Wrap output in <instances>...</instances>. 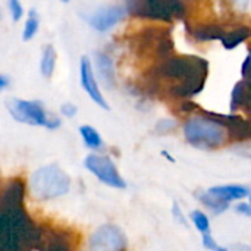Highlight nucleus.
Returning a JSON list of instances; mask_svg holds the SVG:
<instances>
[{
    "mask_svg": "<svg viewBox=\"0 0 251 251\" xmlns=\"http://www.w3.org/2000/svg\"><path fill=\"white\" fill-rule=\"evenodd\" d=\"M41 229L25 207L0 209V251H37Z\"/></svg>",
    "mask_w": 251,
    "mask_h": 251,
    "instance_id": "f257e3e1",
    "label": "nucleus"
},
{
    "mask_svg": "<svg viewBox=\"0 0 251 251\" xmlns=\"http://www.w3.org/2000/svg\"><path fill=\"white\" fill-rule=\"evenodd\" d=\"M209 63L206 59L199 56H166L150 72V90L162 79H169L172 84L194 78L207 76ZM171 84V85H172Z\"/></svg>",
    "mask_w": 251,
    "mask_h": 251,
    "instance_id": "f03ea898",
    "label": "nucleus"
},
{
    "mask_svg": "<svg viewBox=\"0 0 251 251\" xmlns=\"http://www.w3.org/2000/svg\"><path fill=\"white\" fill-rule=\"evenodd\" d=\"M185 140L197 149H219L228 140L226 128L209 115V112H201V115L191 116L184 125Z\"/></svg>",
    "mask_w": 251,
    "mask_h": 251,
    "instance_id": "7ed1b4c3",
    "label": "nucleus"
},
{
    "mask_svg": "<svg viewBox=\"0 0 251 251\" xmlns=\"http://www.w3.org/2000/svg\"><path fill=\"white\" fill-rule=\"evenodd\" d=\"M125 10L137 18L174 22L185 19L187 4L184 0H125Z\"/></svg>",
    "mask_w": 251,
    "mask_h": 251,
    "instance_id": "20e7f679",
    "label": "nucleus"
},
{
    "mask_svg": "<svg viewBox=\"0 0 251 251\" xmlns=\"http://www.w3.org/2000/svg\"><path fill=\"white\" fill-rule=\"evenodd\" d=\"M71 188L69 176L56 165L37 169L29 178V191L37 200H53L65 196Z\"/></svg>",
    "mask_w": 251,
    "mask_h": 251,
    "instance_id": "39448f33",
    "label": "nucleus"
},
{
    "mask_svg": "<svg viewBox=\"0 0 251 251\" xmlns=\"http://www.w3.org/2000/svg\"><path fill=\"white\" fill-rule=\"evenodd\" d=\"M6 107L15 121L34 126H46L50 116L43 107V104L35 100L9 99Z\"/></svg>",
    "mask_w": 251,
    "mask_h": 251,
    "instance_id": "423d86ee",
    "label": "nucleus"
},
{
    "mask_svg": "<svg viewBox=\"0 0 251 251\" xmlns=\"http://www.w3.org/2000/svg\"><path fill=\"white\" fill-rule=\"evenodd\" d=\"M84 165L103 184L113 187V188H119V190L126 188V182L119 175V172H118L115 163L110 160V157L101 156V154H90L85 157Z\"/></svg>",
    "mask_w": 251,
    "mask_h": 251,
    "instance_id": "0eeeda50",
    "label": "nucleus"
},
{
    "mask_svg": "<svg viewBox=\"0 0 251 251\" xmlns=\"http://www.w3.org/2000/svg\"><path fill=\"white\" fill-rule=\"evenodd\" d=\"M126 238L124 232L113 225H103L97 228L87 243L88 251H124Z\"/></svg>",
    "mask_w": 251,
    "mask_h": 251,
    "instance_id": "6e6552de",
    "label": "nucleus"
},
{
    "mask_svg": "<svg viewBox=\"0 0 251 251\" xmlns=\"http://www.w3.org/2000/svg\"><path fill=\"white\" fill-rule=\"evenodd\" d=\"M79 76H81V85H82L84 91L88 94V97L101 109L109 110L107 101L104 100L103 94L99 90V85H97V81L94 76V71H93V65L90 62V59L85 56L81 59V63H79Z\"/></svg>",
    "mask_w": 251,
    "mask_h": 251,
    "instance_id": "1a4fd4ad",
    "label": "nucleus"
},
{
    "mask_svg": "<svg viewBox=\"0 0 251 251\" xmlns=\"http://www.w3.org/2000/svg\"><path fill=\"white\" fill-rule=\"evenodd\" d=\"M125 16V9L122 6H104L88 16V24L99 32H106L115 26Z\"/></svg>",
    "mask_w": 251,
    "mask_h": 251,
    "instance_id": "9d476101",
    "label": "nucleus"
},
{
    "mask_svg": "<svg viewBox=\"0 0 251 251\" xmlns=\"http://www.w3.org/2000/svg\"><path fill=\"white\" fill-rule=\"evenodd\" d=\"M37 251H74L72 235L68 231H41V240Z\"/></svg>",
    "mask_w": 251,
    "mask_h": 251,
    "instance_id": "9b49d317",
    "label": "nucleus"
},
{
    "mask_svg": "<svg viewBox=\"0 0 251 251\" xmlns=\"http://www.w3.org/2000/svg\"><path fill=\"white\" fill-rule=\"evenodd\" d=\"M25 188V182L19 178L7 181V184L0 191V209L24 207Z\"/></svg>",
    "mask_w": 251,
    "mask_h": 251,
    "instance_id": "f8f14e48",
    "label": "nucleus"
},
{
    "mask_svg": "<svg viewBox=\"0 0 251 251\" xmlns=\"http://www.w3.org/2000/svg\"><path fill=\"white\" fill-rule=\"evenodd\" d=\"M226 29L222 24H200L190 29V34L194 40L204 43V41H215L221 40Z\"/></svg>",
    "mask_w": 251,
    "mask_h": 251,
    "instance_id": "ddd939ff",
    "label": "nucleus"
},
{
    "mask_svg": "<svg viewBox=\"0 0 251 251\" xmlns=\"http://www.w3.org/2000/svg\"><path fill=\"white\" fill-rule=\"evenodd\" d=\"M96 68H97L99 78L101 79V82L107 88L113 87L115 85V66H113L112 57L104 51L96 53Z\"/></svg>",
    "mask_w": 251,
    "mask_h": 251,
    "instance_id": "4468645a",
    "label": "nucleus"
},
{
    "mask_svg": "<svg viewBox=\"0 0 251 251\" xmlns=\"http://www.w3.org/2000/svg\"><path fill=\"white\" fill-rule=\"evenodd\" d=\"M207 191L225 201L243 200L250 196V188L244 185H219V187H212Z\"/></svg>",
    "mask_w": 251,
    "mask_h": 251,
    "instance_id": "2eb2a0df",
    "label": "nucleus"
},
{
    "mask_svg": "<svg viewBox=\"0 0 251 251\" xmlns=\"http://www.w3.org/2000/svg\"><path fill=\"white\" fill-rule=\"evenodd\" d=\"M250 104V82L249 79H241L235 84L231 97V110L237 112Z\"/></svg>",
    "mask_w": 251,
    "mask_h": 251,
    "instance_id": "dca6fc26",
    "label": "nucleus"
},
{
    "mask_svg": "<svg viewBox=\"0 0 251 251\" xmlns=\"http://www.w3.org/2000/svg\"><path fill=\"white\" fill-rule=\"evenodd\" d=\"M249 37H250V28L247 25H240L237 28L226 31L224 34V37L221 38V41L226 50H232L237 46H240L241 43H244Z\"/></svg>",
    "mask_w": 251,
    "mask_h": 251,
    "instance_id": "f3484780",
    "label": "nucleus"
},
{
    "mask_svg": "<svg viewBox=\"0 0 251 251\" xmlns=\"http://www.w3.org/2000/svg\"><path fill=\"white\" fill-rule=\"evenodd\" d=\"M197 199L212 212V213H215V215H222L225 210H228V207H229V201H225V200H222V199H219V197H216V196H213L212 193H209V191H201V193H199L197 194Z\"/></svg>",
    "mask_w": 251,
    "mask_h": 251,
    "instance_id": "a211bd4d",
    "label": "nucleus"
},
{
    "mask_svg": "<svg viewBox=\"0 0 251 251\" xmlns=\"http://www.w3.org/2000/svg\"><path fill=\"white\" fill-rule=\"evenodd\" d=\"M79 134L82 137L84 144L91 149V150H100L103 149V140L100 137V134L90 125H82L79 128Z\"/></svg>",
    "mask_w": 251,
    "mask_h": 251,
    "instance_id": "6ab92c4d",
    "label": "nucleus"
},
{
    "mask_svg": "<svg viewBox=\"0 0 251 251\" xmlns=\"http://www.w3.org/2000/svg\"><path fill=\"white\" fill-rule=\"evenodd\" d=\"M54 66H56V51L51 46H46L40 62V71L43 76L50 78L54 72Z\"/></svg>",
    "mask_w": 251,
    "mask_h": 251,
    "instance_id": "aec40b11",
    "label": "nucleus"
},
{
    "mask_svg": "<svg viewBox=\"0 0 251 251\" xmlns=\"http://www.w3.org/2000/svg\"><path fill=\"white\" fill-rule=\"evenodd\" d=\"M38 28H40V18H38L37 12H35L34 9H31V10L28 12V19H26V22H25V25H24L22 40H24V41L31 40V38L37 34Z\"/></svg>",
    "mask_w": 251,
    "mask_h": 251,
    "instance_id": "412c9836",
    "label": "nucleus"
},
{
    "mask_svg": "<svg viewBox=\"0 0 251 251\" xmlns=\"http://www.w3.org/2000/svg\"><path fill=\"white\" fill-rule=\"evenodd\" d=\"M191 221L194 222L196 228H197L201 234L210 232V222H209V218H207L201 210H194V212L191 213Z\"/></svg>",
    "mask_w": 251,
    "mask_h": 251,
    "instance_id": "4be33fe9",
    "label": "nucleus"
},
{
    "mask_svg": "<svg viewBox=\"0 0 251 251\" xmlns=\"http://www.w3.org/2000/svg\"><path fill=\"white\" fill-rule=\"evenodd\" d=\"M9 9H10V15H12V19L13 22H18L22 19L24 16V7L21 4L19 0H9Z\"/></svg>",
    "mask_w": 251,
    "mask_h": 251,
    "instance_id": "5701e85b",
    "label": "nucleus"
},
{
    "mask_svg": "<svg viewBox=\"0 0 251 251\" xmlns=\"http://www.w3.org/2000/svg\"><path fill=\"white\" fill-rule=\"evenodd\" d=\"M176 128V121L174 119H162L157 122L156 125V131L160 132V134H166V132H171Z\"/></svg>",
    "mask_w": 251,
    "mask_h": 251,
    "instance_id": "b1692460",
    "label": "nucleus"
},
{
    "mask_svg": "<svg viewBox=\"0 0 251 251\" xmlns=\"http://www.w3.org/2000/svg\"><path fill=\"white\" fill-rule=\"evenodd\" d=\"M201 235H203V247L207 249V250H216L218 244H216L215 238L212 237V234L210 232H206V234H201Z\"/></svg>",
    "mask_w": 251,
    "mask_h": 251,
    "instance_id": "393cba45",
    "label": "nucleus"
},
{
    "mask_svg": "<svg viewBox=\"0 0 251 251\" xmlns=\"http://www.w3.org/2000/svg\"><path fill=\"white\" fill-rule=\"evenodd\" d=\"M60 112H62V115L65 118H72V116L76 115V106L72 104V103H65V104H62Z\"/></svg>",
    "mask_w": 251,
    "mask_h": 251,
    "instance_id": "a878e982",
    "label": "nucleus"
},
{
    "mask_svg": "<svg viewBox=\"0 0 251 251\" xmlns=\"http://www.w3.org/2000/svg\"><path fill=\"white\" fill-rule=\"evenodd\" d=\"M59 126H60V119L57 116H54V115H50L49 116V121L46 124V128L47 129H56Z\"/></svg>",
    "mask_w": 251,
    "mask_h": 251,
    "instance_id": "bb28decb",
    "label": "nucleus"
},
{
    "mask_svg": "<svg viewBox=\"0 0 251 251\" xmlns=\"http://www.w3.org/2000/svg\"><path fill=\"white\" fill-rule=\"evenodd\" d=\"M174 216H175V218H176V221H179L182 225H187V221H185L184 213H182V210L179 209L178 203H174Z\"/></svg>",
    "mask_w": 251,
    "mask_h": 251,
    "instance_id": "cd10ccee",
    "label": "nucleus"
},
{
    "mask_svg": "<svg viewBox=\"0 0 251 251\" xmlns=\"http://www.w3.org/2000/svg\"><path fill=\"white\" fill-rule=\"evenodd\" d=\"M235 209H237L238 213H241V215H244V216H247V218H250L251 216V207L249 203H240Z\"/></svg>",
    "mask_w": 251,
    "mask_h": 251,
    "instance_id": "c85d7f7f",
    "label": "nucleus"
},
{
    "mask_svg": "<svg viewBox=\"0 0 251 251\" xmlns=\"http://www.w3.org/2000/svg\"><path fill=\"white\" fill-rule=\"evenodd\" d=\"M250 59L251 56L250 54H247V57H246V60H244V63H243V69H241V74H243V79H249V68H250Z\"/></svg>",
    "mask_w": 251,
    "mask_h": 251,
    "instance_id": "c756f323",
    "label": "nucleus"
},
{
    "mask_svg": "<svg viewBox=\"0 0 251 251\" xmlns=\"http://www.w3.org/2000/svg\"><path fill=\"white\" fill-rule=\"evenodd\" d=\"M237 7H240L241 10H246L250 4V0H231Z\"/></svg>",
    "mask_w": 251,
    "mask_h": 251,
    "instance_id": "7c9ffc66",
    "label": "nucleus"
},
{
    "mask_svg": "<svg viewBox=\"0 0 251 251\" xmlns=\"http://www.w3.org/2000/svg\"><path fill=\"white\" fill-rule=\"evenodd\" d=\"M6 87H7V78L3 76V75H0V91H1L3 88H6Z\"/></svg>",
    "mask_w": 251,
    "mask_h": 251,
    "instance_id": "2f4dec72",
    "label": "nucleus"
},
{
    "mask_svg": "<svg viewBox=\"0 0 251 251\" xmlns=\"http://www.w3.org/2000/svg\"><path fill=\"white\" fill-rule=\"evenodd\" d=\"M215 251H229V250H228L226 247H219V246H218V247H216V250H215Z\"/></svg>",
    "mask_w": 251,
    "mask_h": 251,
    "instance_id": "473e14b6",
    "label": "nucleus"
},
{
    "mask_svg": "<svg viewBox=\"0 0 251 251\" xmlns=\"http://www.w3.org/2000/svg\"><path fill=\"white\" fill-rule=\"evenodd\" d=\"M60 1H63V3H68V1H71V0H60Z\"/></svg>",
    "mask_w": 251,
    "mask_h": 251,
    "instance_id": "72a5a7b5",
    "label": "nucleus"
}]
</instances>
